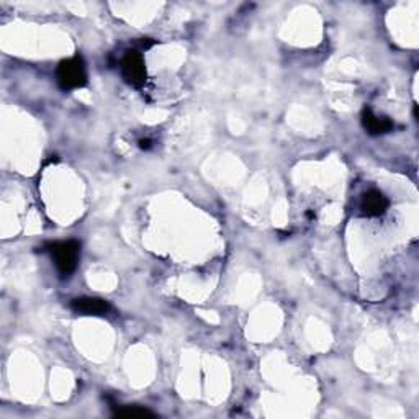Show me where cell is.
<instances>
[{
	"instance_id": "cell-1",
	"label": "cell",
	"mask_w": 419,
	"mask_h": 419,
	"mask_svg": "<svg viewBox=\"0 0 419 419\" xmlns=\"http://www.w3.org/2000/svg\"><path fill=\"white\" fill-rule=\"evenodd\" d=\"M49 254H51L54 266H56L59 276L71 277L74 271L77 269L79 257H81V244L77 241H61L54 243L49 246Z\"/></svg>"
},
{
	"instance_id": "cell-2",
	"label": "cell",
	"mask_w": 419,
	"mask_h": 419,
	"mask_svg": "<svg viewBox=\"0 0 419 419\" xmlns=\"http://www.w3.org/2000/svg\"><path fill=\"white\" fill-rule=\"evenodd\" d=\"M56 81L63 91H74L86 86L87 71L82 58H69L66 61L59 63L56 69Z\"/></svg>"
},
{
	"instance_id": "cell-3",
	"label": "cell",
	"mask_w": 419,
	"mask_h": 419,
	"mask_svg": "<svg viewBox=\"0 0 419 419\" xmlns=\"http://www.w3.org/2000/svg\"><path fill=\"white\" fill-rule=\"evenodd\" d=\"M120 69H122V76L124 82L129 84V86L141 87L143 84L146 82V64H144L141 53L136 51V49L127 51V54H124L122 59V64H120Z\"/></svg>"
},
{
	"instance_id": "cell-4",
	"label": "cell",
	"mask_w": 419,
	"mask_h": 419,
	"mask_svg": "<svg viewBox=\"0 0 419 419\" xmlns=\"http://www.w3.org/2000/svg\"><path fill=\"white\" fill-rule=\"evenodd\" d=\"M388 210V198L380 191H368L361 198V212L366 217H382Z\"/></svg>"
},
{
	"instance_id": "cell-5",
	"label": "cell",
	"mask_w": 419,
	"mask_h": 419,
	"mask_svg": "<svg viewBox=\"0 0 419 419\" xmlns=\"http://www.w3.org/2000/svg\"><path fill=\"white\" fill-rule=\"evenodd\" d=\"M71 308L72 311L84 314V316H103L110 311V303L102 300V298L84 297L72 300Z\"/></svg>"
},
{
	"instance_id": "cell-6",
	"label": "cell",
	"mask_w": 419,
	"mask_h": 419,
	"mask_svg": "<svg viewBox=\"0 0 419 419\" xmlns=\"http://www.w3.org/2000/svg\"><path fill=\"white\" fill-rule=\"evenodd\" d=\"M362 124L363 128L367 129L368 133L377 136V134H385L392 131L393 123L385 117H377V115L372 113V110H363L362 113Z\"/></svg>"
},
{
	"instance_id": "cell-7",
	"label": "cell",
	"mask_w": 419,
	"mask_h": 419,
	"mask_svg": "<svg viewBox=\"0 0 419 419\" xmlns=\"http://www.w3.org/2000/svg\"><path fill=\"white\" fill-rule=\"evenodd\" d=\"M115 416H118V418H146V416H154V415L151 411L143 410V408L124 406V408H120V410L115 413Z\"/></svg>"
},
{
	"instance_id": "cell-8",
	"label": "cell",
	"mask_w": 419,
	"mask_h": 419,
	"mask_svg": "<svg viewBox=\"0 0 419 419\" xmlns=\"http://www.w3.org/2000/svg\"><path fill=\"white\" fill-rule=\"evenodd\" d=\"M139 148H141V149L151 148V139H141V141H139Z\"/></svg>"
}]
</instances>
